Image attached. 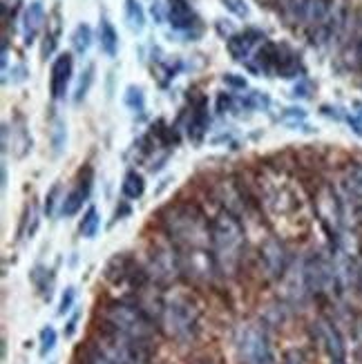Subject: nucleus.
<instances>
[{
	"mask_svg": "<svg viewBox=\"0 0 362 364\" xmlns=\"http://www.w3.org/2000/svg\"><path fill=\"white\" fill-rule=\"evenodd\" d=\"M56 346V331L54 326H45L41 331V355H47Z\"/></svg>",
	"mask_w": 362,
	"mask_h": 364,
	"instance_id": "obj_30",
	"label": "nucleus"
},
{
	"mask_svg": "<svg viewBox=\"0 0 362 364\" xmlns=\"http://www.w3.org/2000/svg\"><path fill=\"white\" fill-rule=\"evenodd\" d=\"M222 5L233 16H238V18H248V16H250V7H248L246 0H222Z\"/></svg>",
	"mask_w": 362,
	"mask_h": 364,
	"instance_id": "obj_29",
	"label": "nucleus"
},
{
	"mask_svg": "<svg viewBox=\"0 0 362 364\" xmlns=\"http://www.w3.org/2000/svg\"><path fill=\"white\" fill-rule=\"evenodd\" d=\"M123 101H125V105H128L130 109H134V112H141V109H144V105H146L144 87H139V85H128Z\"/></svg>",
	"mask_w": 362,
	"mask_h": 364,
	"instance_id": "obj_25",
	"label": "nucleus"
},
{
	"mask_svg": "<svg viewBox=\"0 0 362 364\" xmlns=\"http://www.w3.org/2000/svg\"><path fill=\"white\" fill-rule=\"evenodd\" d=\"M103 322H105V328L141 344H146L154 336L150 315H146L137 304H130V302L107 304L103 311Z\"/></svg>",
	"mask_w": 362,
	"mask_h": 364,
	"instance_id": "obj_4",
	"label": "nucleus"
},
{
	"mask_svg": "<svg viewBox=\"0 0 362 364\" xmlns=\"http://www.w3.org/2000/svg\"><path fill=\"white\" fill-rule=\"evenodd\" d=\"M68 144V125L63 121H54L52 125V146H54V152L60 154L63 148Z\"/></svg>",
	"mask_w": 362,
	"mask_h": 364,
	"instance_id": "obj_27",
	"label": "nucleus"
},
{
	"mask_svg": "<svg viewBox=\"0 0 362 364\" xmlns=\"http://www.w3.org/2000/svg\"><path fill=\"white\" fill-rule=\"evenodd\" d=\"M90 45H92V29L90 25L81 23L72 31V47L76 54H85L90 50Z\"/></svg>",
	"mask_w": 362,
	"mask_h": 364,
	"instance_id": "obj_23",
	"label": "nucleus"
},
{
	"mask_svg": "<svg viewBox=\"0 0 362 364\" xmlns=\"http://www.w3.org/2000/svg\"><path fill=\"white\" fill-rule=\"evenodd\" d=\"M90 188H92V170L87 168V175L83 179V172H81V179H78V186L72 190V193L60 201V213L65 217H72L78 213V208L83 205V201L90 195Z\"/></svg>",
	"mask_w": 362,
	"mask_h": 364,
	"instance_id": "obj_16",
	"label": "nucleus"
},
{
	"mask_svg": "<svg viewBox=\"0 0 362 364\" xmlns=\"http://www.w3.org/2000/svg\"><path fill=\"white\" fill-rule=\"evenodd\" d=\"M121 190H123V195L128 197V199H139L141 195L146 193V181H144V177H141L137 170H130L128 175L123 177Z\"/></svg>",
	"mask_w": 362,
	"mask_h": 364,
	"instance_id": "obj_21",
	"label": "nucleus"
},
{
	"mask_svg": "<svg viewBox=\"0 0 362 364\" xmlns=\"http://www.w3.org/2000/svg\"><path fill=\"white\" fill-rule=\"evenodd\" d=\"M92 81H94V68L87 65L85 72L81 74V81H78V85H76V92H74V94H76V97H74L76 103H81V101L85 99V94H87V90H90Z\"/></svg>",
	"mask_w": 362,
	"mask_h": 364,
	"instance_id": "obj_28",
	"label": "nucleus"
},
{
	"mask_svg": "<svg viewBox=\"0 0 362 364\" xmlns=\"http://www.w3.org/2000/svg\"><path fill=\"white\" fill-rule=\"evenodd\" d=\"M224 83L235 87V90H244L246 87V81H244V78H240L238 74H224Z\"/></svg>",
	"mask_w": 362,
	"mask_h": 364,
	"instance_id": "obj_33",
	"label": "nucleus"
},
{
	"mask_svg": "<svg viewBox=\"0 0 362 364\" xmlns=\"http://www.w3.org/2000/svg\"><path fill=\"white\" fill-rule=\"evenodd\" d=\"M43 23H45L43 3H41V0H31V3L25 7V14H23V36H25L27 45L34 43V38L38 36V31L43 29Z\"/></svg>",
	"mask_w": 362,
	"mask_h": 364,
	"instance_id": "obj_15",
	"label": "nucleus"
},
{
	"mask_svg": "<svg viewBox=\"0 0 362 364\" xmlns=\"http://www.w3.org/2000/svg\"><path fill=\"white\" fill-rule=\"evenodd\" d=\"M311 0H277V9L289 25H304Z\"/></svg>",
	"mask_w": 362,
	"mask_h": 364,
	"instance_id": "obj_17",
	"label": "nucleus"
},
{
	"mask_svg": "<svg viewBox=\"0 0 362 364\" xmlns=\"http://www.w3.org/2000/svg\"><path fill=\"white\" fill-rule=\"evenodd\" d=\"M74 297H76V291H74L72 287H70V289H65V293H63V297H60V309H58V313H60V315H65V313L72 309Z\"/></svg>",
	"mask_w": 362,
	"mask_h": 364,
	"instance_id": "obj_31",
	"label": "nucleus"
},
{
	"mask_svg": "<svg viewBox=\"0 0 362 364\" xmlns=\"http://www.w3.org/2000/svg\"><path fill=\"white\" fill-rule=\"evenodd\" d=\"M125 23L134 31V34H141L146 27V11L141 7L139 0H125Z\"/></svg>",
	"mask_w": 362,
	"mask_h": 364,
	"instance_id": "obj_20",
	"label": "nucleus"
},
{
	"mask_svg": "<svg viewBox=\"0 0 362 364\" xmlns=\"http://www.w3.org/2000/svg\"><path fill=\"white\" fill-rule=\"evenodd\" d=\"M58 193H60V188L54 186V188L50 190V195L45 197V213H47V215H52V213H54V205L58 203V201H56V199H58Z\"/></svg>",
	"mask_w": 362,
	"mask_h": 364,
	"instance_id": "obj_32",
	"label": "nucleus"
},
{
	"mask_svg": "<svg viewBox=\"0 0 362 364\" xmlns=\"http://www.w3.org/2000/svg\"><path fill=\"white\" fill-rule=\"evenodd\" d=\"M344 188L356 199H362V164H351L344 172Z\"/></svg>",
	"mask_w": 362,
	"mask_h": 364,
	"instance_id": "obj_22",
	"label": "nucleus"
},
{
	"mask_svg": "<svg viewBox=\"0 0 362 364\" xmlns=\"http://www.w3.org/2000/svg\"><path fill=\"white\" fill-rule=\"evenodd\" d=\"M99 41H101V50L107 56H117V52H119V34H117L115 25L110 23L107 18H103L101 25H99Z\"/></svg>",
	"mask_w": 362,
	"mask_h": 364,
	"instance_id": "obj_19",
	"label": "nucleus"
},
{
	"mask_svg": "<svg viewBox=\"0 0 362 364\" xmlns=\"http://www.w3.org/2000/svg\"><path fill=\"white\" fill-rule=\"evenodd\" d=\"M7 183H9V175H7V166L3 164V188H7Z\"/></svg>",
	"mask_w": 362,
	"mask_h": 364,
	"instance_id": "obj_35",
	"label": "nucleus"
},
{
	"mask_svg": "<svg viewBox=\"0 0 362 364\" xmlns=\"http://www.w3.org/2000/svg\"><path fill=\"white\" fill-rule=\"evenodd\" d=\"M164 226L177 246L183 273L197 279H211L217 268L213 252V226L195 205L177 203L164 213Z\"/></svg>",
	"mask_w": 362,
	"mask_h": 364,
	"instance_id": "obj_1",
	"label": "nucleus"
},
{
	"mask_svg": "<svg viewBox=\"0 0 362 364\" xmlns=\"http://www.w3.org/2000/svg\"><path fill=\"white\" fill-rule=\"evenodd\" d=\"M295 97H309V83L295 85Z\"/></svg>",
	"mask_w": 362,
	"mask_h": 364,
	"instance_id": "obj_34",
	"label": "nucleus"
},
{
	"mask_svg": "<svg viewBox=\"0 0 362 364\" xmlns=\"http://www.w3.org/2000/svg\"><path fill=\"white\" fill-rule=\"evenodd\" d=\"M260 259H262V266H264V273L269 279H280L284 277L287 271H289V250L287 246L282 244L275 237L271 240H266L262 244V250H260Z\"/></svg>",
	"mask_w": 362,
	"mask_h": 364,
	"instance_id": "obj_10",
	"label": "nucleus"
},
{
	"mask_svg": "<svg viewBox=\"0 0 362 364\" xmlns=\"http://www.w3.org/2000/svg\"><path fill=\"white\" fill-rule=\"evenodd\" d=\"M211 226H213V252H215L217 268L222 273L233 275L244 259V248H246L244 228L238 215L230 210L217 213Z\"/></svg>",
	"mask_w": 362,
	"mask_h": 364,
	"instance_id": "obj_2",
	"label": "nucleus"
},
{
	"mask_svg": "<svg viewBox=\"0 0 362 364\" xmlns=\"http://www.w3.org/2000/svg\"><path fill=\"white\" fill-rule=\"evenodd\" d=\"M92 342L117 364H148V353L144 349V344L130 338H123L110 328H103V333Z\"/></svg>",
	"mask_w": 362,
	"mask_h": 364,
	"instance_id": "obj_6",
	"label": "nucleus"
},
{
	"mask_svg": "<svg viewBox=\"0 0 362 364\" xmlns=\"http://www.w3.org/2000/svg\"><path fill=\"white\" fill-rule=\"evenodd\" d=\"M316 205H318V215L322 219V224L331 232L340 235L344 219H347V208H344V203L340 201L336 190L329 186L320 188L316 195Z\"/></svg>",
	"mask_w": 362,
	"mask_h": 364,
	"instance_id": "obj_9",
	"label": "nucleus"
},
{
	"mask_svg": "<svg viewBox=\"0 0 362 364\" xmlns=\"http://www.w3.org/2000/svg\"><path fill=\"white\" fill-rule=\"evenodd\" d=\"M72 72H74V58L72 54H60L52 63V72H50V94L54 101L65 99L70 81H72Z\"/></svg>",
	"mask_w": 362,
	"mask_h": 364,
	"instance_id": "obj_13",
	"label": "nucleus"
},
{
	"mask_svg": "<svg viewBox=\"0 0 362 364\" xmlns=\"http://www.w3.org/2000/svg\"><path fill=\"white\" fill-rule=\"evenodd\" d=\"M99 226H101L99 210H97V208H90V210L83 215L81 224H78V230H81V235H83V237H87V240H92V237H97Z\"/></svg>",
	"mask_w": 362,
	"mask_h": 364,
	"instance_id": "obj_24",
	"label": "nucleus"
},
{
	"mask_svg": "<svg viewBox=\"0 0 362 364\" xmlns=\"http://www.w3.org/2000/svg\"><path fill=\"white\" fill-rule=\"evenodd\" d=\"M349 25V0H329V7L322 23L309 31L313 45H329L342 36Z\"/></svg>",
	"mask_w": 362,
	"mask_h": 364,
	"instance_id": "obj_7",
	"label": "nucleus"
},
{
	"mask_svg": "<svg viewBox=\"0 0 362 364\" xmlns=\"http://www.w3.org/2000/svg\"><path fill=\"white\" fill-rule=\"evenodd\" d=\"M83 364H117V362L110 355H105L94 342H90L83 351Z\"/></svg>",
	"mask_w": 362,
	"mask_h": 364,
	"instance_id": "obj_26",
	"label": "nucleus"
},
{
	"mask_svg": "<svg viewBox=\"0 0 362 364\" xmlns=\"http://www.w3.org/2000/svg\"><path fill=\"white\" fill-rule=\"evenodd\" d=\"M264 41H266V36L260 29H246V31H240V34L230 36L226 47H228V54L233 56V60L244 63L246 65V63L253 58V54L260 50V45Z\"/></svg>",
	"mask_w": 362,
	"mask_h": 364,
	"instance_id": "obj_12",
	"label": "nucleus"
},
{
	"mask_svg": "<svg viewBox=\"0 0 362 364\" xmlns=\"http://www.w3.org/2000/svg\"><path fill=\"white\" fill-rule=\"evenodd\" d=\"M5 125H7V123H5ZM7 128H9V125H7ZM9 132H11V144L5 148V152H7L9 148H14V150H16V156H25V154L31 150V139H29V132H27V128H25L23 119H18V128H16V123H11Z\"/></svg>",
	"mask_w": 362,
	"mask_h": 364,
	"instance_id": "obj_18",
	"label": "nucleus"
},
{
	"mask_svg": "<svg viewBox=\"0 0 362 364\" xmlns=\"http://www.w3.org/2000/svg\"><path fill=\"white\" fill-rule=\"evenodd\" d=\"M146 273L150 279L159 282V284H170L175 282L181 273V257L179 250L172 242H152L148 248V262H146Z\"/></svg>",
	"mask_w": 362,
	"mask_h": 364,
	"instance_id": "obj_5",
	"label": "nucleus"
},
{
	"mask_svg": "<svg viewBox=\"0 0 362 364\" xmlns=\"http://www.w3.org/2000/svg\"><path fill=\"white\" fill-rule=\"evenodd\" d=\"M168 21L179 31H191L197 23V16L188 0H168Z\"/></svg>",
	"mask_w": 362,
	"mask_h": 364,
	"instance_id": "obj_14",
	"label": "nucleus"
},
{
	"mask_svg": "<svg viewBox=\"0 0 362 364\" xmlns=\"http://www.w3.org/2000/svg\"><path fill=\"white\" fill-rule=\"evenodd\" d=\"M161 326L164 331L179 342H191L199 331V309L195 299L183 293H170L164 297L161 309Z\"/></svg>",
	"mask_w": 362,
	"mask_h": 364,
	"instance_id": "obj_3",
	"label": "nucleus"
},
{
	"mask_svg": "<svg viewBox=\"0 0 362 364\" xmlns=\"http://www.w3.org/2000/svg\"><path fill=\"white\" fill-rule=\"evenodd\" d=\"M313 333H316V340L322 344V349L329 358L336 364L344 362V342H342L340 331L336 328L331 320H324V318L316 320L313 322Z\"/></svg>",
	"mask_w": 362,
	"mask_h": 364,
	"instance_id": "obj_11",
	"label": "nucleus"
},
{
	"mask_svg": "<svg viewBox=\"0 0 362 364\" xmlns=\"http://www.w3.org/2000/svg\"><path fill=\"white\" fill-rule=\"evenodd\" d=\"M238 353L242 364H275L271 342L260 326H244L238 338Z\"/></svg>",
	"mask_w": 362,
	"mask_h": 364,
	"instance_id": "obj_8",
	"label": "nucleus"
}]
</instances>
